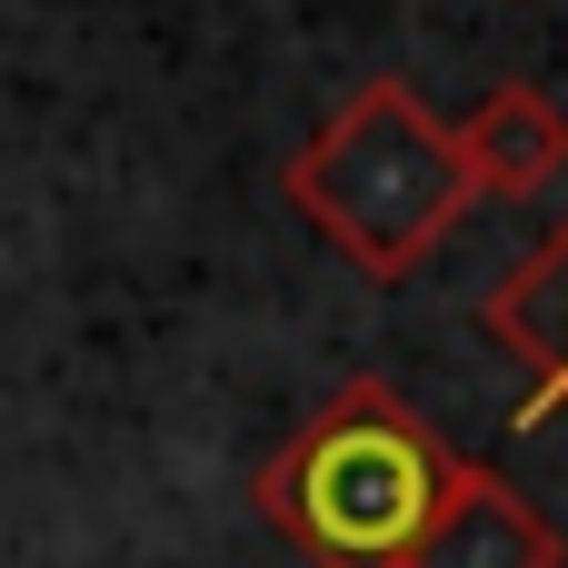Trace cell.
I'll return each instance as SVG.
<instances>
[{
    "label": "cell",
    "instance_id": "6da1fadb",
    "mask_svg": "<svg viewBox=\"0 0 568 568\" xmlns=\"http://www.w3.org/2000/svg\"><path fill=\"white\" fill-rule=\"evenodd\" d=\"M449 479H459V449L389 379H339L260 459L250 499L310 568H409Z\"/></svg>",
    "mask_w": 568,
    "mask_h": 568
},
{
    "label": "cell",
    "instance_id": "7a4b0ae2",
    "mask_svg": "<svg viewBox=\"0 0 568 568\" xmlns=\"http://www.w3.org/2000/svg\"><path fill=\"white\" fill-rule=\"evenodd\" d=\"M280 200L369 280H409L459 220H469V170L449 120L399 80H359L290 160H280Z\"/></svg>",
    "mask_w": 568,
    "mask_h": 568
},
{
    "label": "cell",
    "instance_id": "3957f363",
    "mask_svg": "<svg viewBox=\"0 0 568 568\" xmlns=\"http://www.w3.org/2000/svg\"><path fill=\"white\" fill-rule=\"evenodd\" d=\"M409 568H568V539L519 479H499L489 459H459V479H449L429 539L409 549Z\"/></svg>",
    "mask_w": 568,
    "mask_h": 568
},
{
    "label": "cell",
    "instance_id": "277c9868",
    "mask_svg": "<svg viewBox=\"0 0 568 568\" xmlns=\"http://www.w3.org/2000/svg\"><path fill=\"white\" fill-rule=\"evenodd\" d=\"M469 200H539L549 180H568V110L539 80H499L469 120H449Z\"/></svg>",
    "mask_w": 568,
    "mask_h": 568
},
{
    "label": "cell",
    "instance_id": "5b68a950",
    "mask_svg": "<svg viewBox=\"0 0 568 568\" xmlns=\"http://www.w3.org/2000/svg\"><path fill=\"white\" fill-rule=\"evenodd\" d=\"M479 329L539 379V389H529V419H568V220L519 260V270L489 280Z\"/></svg>",
    "mask_w": 568,
    "mask_h": 568
}]
</instances>
